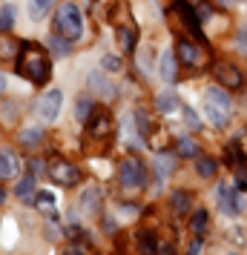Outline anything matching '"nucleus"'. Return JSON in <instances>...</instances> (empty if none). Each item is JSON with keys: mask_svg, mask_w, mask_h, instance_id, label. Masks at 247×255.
<instances>
[{"mask_svg": "<svg viewBox=\"0 0 247 255\" xmlns=\"http://www.w3.org/2000/svg\"><path fill=\"white\" fill-rule=\"evenodd\" d=\"M17 75L32 81L35 86H43L49 81V75H52V60H49V55L40 46L23 43L20 55H17Z\"/></svg>", "mask_w": 247, "mask_h": 255, "instance_id": "1", "label": "nucleus"}, {"mask_svg": "<svg viewBox=\"0 0 247 255\" xmlns=\"http://www.w3.org/2000/svg\"><path fill=\"white\" fill-rule=\"evenodd\" d=\"M55 35L66 37V40H78L83 35V17H81V9L66 0L60 3L58 12H55Z\"/></svg>", "mask_w": 247, "mask_h": 255, "instance_id": "2", "label": "nucleus"}, {"mask_svg": "<svg viewBox=\"0 0 247 255\" xmlns=\"http://www.w3.org/2000/svg\"><path fill=\"white\" fill-rule=\"evenodd\" d=\"M204 109H207V118H210L213 127H227L230 112H233V101L227 98L224 89H207L204 92Z\"/></svg>", "mask_w": 247, "mask_h": 255, "instance_id": "3", "label": "nucleus"}, {"mask_svg": "<svg viewBox=\"0 0 247 255\" xmlns=\"http://www.w3.org/2000/svg\"><path fill=\"white\" fill-rule=\"evenodd\" d=\"M118 178H121V186L124 189H138V186H144V163L138 158H124L121 166H118Z\"/></svg>", "mask_w": 247, "mask_h": 255, "instance_id": "4", "label": "nucleus"}, {"mask_svg": "<svg viewBox=\"0 0 247 255\" xmlns=\"http://www.w3.org/2000/svg\"><path fill=\"white\" fill-rule=\"evenodd\" d=\"M178 60L187 66V69H201V66H207V52L199 46V43H193V40H178Z\"/></svg>", "mask_w": 247, "mask_h": 255, "instance_id": "5", "label": "nucleus"}, {"mask_svg": "<svg viewBox=\"0 0 247 255\" xmlns=\"http://www.w3.org/2000/svg\"><path fill=\"white\" fill-rule=\"evenodd\" d=\"M49 181L58 186H75L81 181V169L72 166L69 161H55L49 163Z\"/></svg>", "mask_w": 247, "mask_h": 255, "instance_id": "6", "label": "nucleus"}, {"mask_svg": "<svg viewBox=\"0 0 247 255\" xmlns=\"http://www.w3.org/2000/svg\"><path fill=\"white\" fill-rule=\"evenodd\" d=\"M213 75H216V81L222 83L224 89H242V83H245L242 69L233 66V63H227V60H219V63L213 66Z\"/></svg>", "mask_w": 247, "mask_h": 255, "instance_id": "7", "label": "nucleus"}, {"mask_svg": "<svg viewBox=\"0 0 247 255\" xmlns=\"http://www.w3.org/2000/svg\"><path fill=\"white\" fill-rule=\"evenodd\" d=\"M173 17H178L181 26H187L196 37H204V32H201V17L196 14V9L190 6L187 0H178L176 6H173Z\"/></svg>", "mask_w": 247, "mask_h": 255, "instance_id": "8", "label": "nucleus"}, {"mask_svg": "<svg viewBox=\"0 0 247 255\" xmlns=\"http://www.w3.org/2000/svg\"><path fill=\"white\" fill-rule=\"evenodd\" d=\"M60 106H63V92L60 89H49L43 98H40V104H37V112L43 121H55L60 115Z\"/></svg>", "mask_w": 247, "mask_h": 255, "instance_id": "9", "label": "nucleus"}, {"mask_svg": "<svg viewBox=\"0 0 247 255\" xmlns=\"http://www.w3.org/2000/svg\"><path fill=\"white\" fill-rule=\"evenodd\" d=\"M20 172V161H17V155L12 149H0V181H9L14 175Z\"/></svg>", "mask_w": 247, "mask_h": 255, "instance_id": "10", "label": "nucleus"}, {"mask_svg": "<svg viewBox=\"0 0 247 255\" xmlns=\"http://www.w3.org/2000/svg\"><path fill=\"white\" fill-rule=\"evenodd\" d=\"M86 83H89V89L95 92V98H101V101H112V98L118 95V92H115V86L106 81L104 75H95V72H92Z\"/></svg>", "mask_w": 247, "mask_h": 255, "instance_id": "11", "label": "nucleus"}, {"mask_svg": "<svg viewBox=\"0 0 247 255\" xmlns=\"http://www.w3.org/2000/svg\"><path fill=\"white\" fill-rule=\"evenodd\" d=\"M20 49H23L20 40H14L9 32H0V60H14L20 55Z\"/></svg>", "mask_w": 247, "mask_h": 255, "instance_id": "12", "label": "nucleus"}, {"mask_svg": "<svg viewBox=\"0 0 247 255\" xmlns=\"http://www.w3.org/2000/svg\"><path fill=\"white\" fill-rule=\"evenodd\" d=\"M222 204L227 215H239L242 212V201H239V189H227L222 186Z\"/></svg>", "mask_w": 247, "mask_h": 255, "instance_id": "13", "label": "nucleus"}, {"mask_svg": "<svg viewBox=\"0 0 247 255\" xmlns=\"http://www.w3.org/2000/svg\"><path fill=\"white\" fill-rule=\"evenodd\" d=\"M14 195L20 198V201H35V175L29 172L26 178H20L17 186H14Z\"/></svg>", "mask_w": 247, "mask_h": 255, "instance_id": "14", "label": "nucleus"}, {"mask_svg": "<svg viewBox=\"0 0 247 255\" xmlns=\"http://www.w3.org/2000/svg\"><path fill=\"white\" fill-rule=\"evenodd\" d=\"M55 3H58V0H29V3H26V6H29V17H32V20H43Z\"/></svg>", "mask_w": 247, "mask_h": 255, "instance_id": "15", "label": "nucleus"}, {"mask_svg": "<svg viewBox=\"0 0 247 255\" xmlns=\"http://www.w3.org/2000/svg\"><path fill=\"white\" fill-rule=\"evenodd\" d=\"M161 78H164L167 83H176L178 81V66H176V58H173L170 52L161 55Z\"/></svg>", "mask_w": 247, "mask_h": 255, "instance_id": "16", "label": "nucleus"}, {"mask_svg": "<svg viewBox=\"0 0 247 255\" xmlns=\"http://www.w3.org/2000/svg\"><path fill=\"white\" fill-rule=\"evenodd\" d=\"M86 124H89V132H95V135H106L109 132V115L106 112H92Z\"/></svg>", "mask_w": 247, "mask_h": 255, "instance_id": "17", "label": "nucleus"}, {"mask_svg": "<svg viewBox=\"0 0 247 255\" xmlns=\"http://www.w3.org/2000/svg\"><path fill=\"white\" fill-rule=\"evenodd\" d=\"M98 207H101V192L98 189H86L81 198V209L83 212H98Z\"/></svg>", "mask_w": 247, "mask_h": 255, "instance_id": "18", "label": "nucleus"}, {"mask_svg": "<svg viewBox=\"0 0 247 255\" xmlns=\"http://www.w3.org/2000/svg\"><path fill=\"white\" fill-rule=\"evenodd\" d=\"M69 46H72V40H66V37H60V35H49V49L58 58H66L69 55Z\"/></svg>", "mask_w": 247, "mask_h": 255, "instance_id": "19", "label": "nucleus"}, {"mask_svg": "<svg viewBox=\"0 0 247 255\" xmlns=\"http://www.w3.org/2000/svg\"><path fill=\"white\" fill-rule=\"evenodd\" d=\"M176 169V161H173V155H158L155 158V175L158 178H167V175H173Z\"/></svg>", "mask_w": 247, "mask_h": 255, "instance_id": "20", "label": "nucleus"}, {"mask_svg": "<svg viewBox=\"0 0 247 255\" xmlns=\"http://www.w3.org/2000/svg\"><path fill=\"white\" fill-rule=\"evenodd\" d=\"M118 40H121L124 52H132V46H135V29L132 26H118Z\"/></svg>", "mask_w": 247, "mask_h": 255, "instance_id": "21", "label": "nucleus"}, {"mask_svg": "<svg viewBox=\"0 0 247 255\" xmlns=\"http://www.w3.org/2000/svg\"><path fill=\"white\" fill-rule=\"evenodd\" d=\"M207 218H210V212H207V209H196V212H193L190 227H193L196 235H204V230H207Z\"/></svg>", "mask_w": 247, "mask_h": 255, "instance_id": "22", "label": "nucleus"}, {"mask_svg": "<svg viewBox=\"0 0 247 255\" xmlns=\"http://www.w3.org/2000/svg\"><path fill=\"white\" fill-rule=\"evenodd\" d=\"M187 209H190V195L184 189H176L173 192V212L176 215H187Z\"/></svg>", "mask_w": 247, "mask_h": 255, "instance_id": "23", "label": "nucleus"}, {"mask_svg": "<svg viewBox=\"0 0 247 255\" xmlns=\"http://www.w3.org/2000/svg\"><path fill=\"white\" fill-rule=\"evenodd\" d=\"M196 172H199L201 178H213V175L219 172V163L213 161V158H199V161H196Z\"/></svg>", "mask_w": 247, "mask_h": 255, "instance_id": "24", "label": "nucleus"}, {"mask_svg": "<svg viewBox=\"0 0 247 255\" xmlns=\"http://www.w3.org/2000/svg\"><path fill=\"white\" fill-rule=\"evenodd\" d=\"M75 112H78V121H89V115L95 112V98H81L78 101V106H75Z\"/></svg>", "mask_w": 247, "mask_h": 255, "instance_id": "25", "label": "nucleus"}, {"mask_svg": "<svg viewBox=\"0 0 247 255\" xmlns=\"http://www.w3.org/2000/svg\"><path fill=\"white\" fill-rule=\"evenodd\" d=\"M176 104H178V101H176V95H173V92H161L158 98H155L158 112H164V115H167V112H173V109H176Z\"/></svg>", "mask_w": 247, "mask_h": 255, "instance_id": "26", "label": "nucleus"}, {"mask_svg": "<svg viewBox=\"0 0 247 255\" xmlns=\"http://www.w3.org/2000/svg\"><path fill=\"white\" fill-rule=\"evenodd\" d=\"M178 155H181V158H196V155H199V143L193 138H181L178 140Z\"/></svg>", "mask_w": 247, "mask_h": 255, "instance_id": "27", "label": "nucleus"}, {"mask_svg": "<svg viewBox=\"0 0 247 255\" xmlns=\"http://www.w3.org/2000/svg\"><path fill=\"white\" fill-rule=\"evenodd\" d=\"M20 140H23V146H37V143H43V129H23Z\"/></svg>", "mask_w": 247, "mask_h": 255, "instance_id": "28", "label": "nucleus"}, {"mask_svg": "<svg viewBox=\"0 0 247 255\" xmlns=\"http://www.w3.org/2000/svg\"><path fill=\"white\" fill-rule=\"evenodd\" d=\"M14 23V9L12 6H0V32H9Z\"/></svg>", "mask_w": 247, "mask_h": 255, "instance_id": "29", "label": "nucleus"}, {"mask_svg": "<svg viewBox=\"0 0 247 255\" xmlns=\"http://www.w3.org/2000/svg\"><path fill=\"white\" fill-rule=\"evenodd\" d=\"M138 244H141V250H147V253H155V250H158L153 232H141V235H138Z\"/></svg>", "mask_w": 247, "mask_h": 255, "instance_id": "30", "label": "nucleus"}, {"mask_svg": "<svg viewBox=\"0 0 247 255\" xmlns=\"http://www.w3.org/2000/svg\"><path fill=\"white\" fill-rule=\"evenodd\" d=\"M35 204L40 209H52L55 207V195L52 192H35Z\"/></svg>", "mask_w": 247, "mask_h": 255, "instance_id": "31", "label": "nucleus"}, {"mask_svg": "<svg viewBox=\"0 0 247 255\" xmlns=\"http://www.w3.org/2000/svg\"><path fill=\"white\" fill-rule=\"evenodd\" d=\"M104 69L121 72V58H118V55H106V58H104Z\"/></svg>", "mask_w": 247, "mask_h": 255, "instance_id": "32", "label": "nucleus"}, {"mask_svg": "<svg viewBox=\"0 0 247 255\" xmlns=\"http://www.w3.org/2000/svg\"><path fill=\"white\" fill-rule=\"evenodd\" d=\"M236 43H239V52H242V55H247V26H242V29H239Z\"/></svg>", "mask_w": 247, "mask_h": 255, "instance_id": "33", "label": "nucleus"}, {"mask_svg": "<svg viewBox=\"0 0 247 255\" xmlns=\"http://www.w3.org/2000/svg\"><path fill=\"white\" fill-rule=\"evenodd\" d=\"M135 121H138V129H141V132H150V118H147V112L138 109V112H135Z\"/></svg>", "mask_w": 247, "mask_h": 255, "instance_id": "34", "label": "nucleus"}, {"mask_svg": "<svg viewBox=\"0 0 247 255\" xmlns=\"http://www.w3.org/2000/svg\"><path fill=\"white\" fill-rule=\"evenodd\" d=\"M184 121L190 124V129H199V127H201L199 118H196V112H193V109H187V112H184Z\"/></svg>", "mask_w": 247, "mask_h": 255, "instance_id": "35", "label": "nucleus"}, {"mask_svg": "<svg viewBox=\"0 0 247 255\" xmlns=\"http://www.w3.org/2000/svg\"><path fill=\"white\" fill-rule=\"evenodd\" d=\"M29 169H32V175L43 172V161H37V158H32V161H29Z\"/></svg>", "mask_w": 247, "mask_h": 255, "instance_id": "36", "label": "nucleus"}, {"mask_svg": "<svg viewBox=\"0 0 247 255\" xmlns=\"http://www.w3.org/2000/svg\"><path fill=\"white\" fill-rule=\"evenodd\" d=\"M207 14H213V9L207 6V3H201V17H207Z\"/></svg>", "mask_w": 247, "mask_h": 255, "instance_id": "37", "label": "nucleus"}, {"mask_svg": "<svg viewBox=\"0 0 247 255\" xmlns=\"http://www.w3.org/2000/svg\"><path fill=\"white\" fill-rule=\"evenodd\" d=\"M6 92V75H3V72H0V95Z\"/></svg>", "mask_w": 247, "mask_h": 255, "instance_id": "38", "label": "nucleus"}, {"mask_svg": "<svg viewBox=\"0 0 247 255\" xmlns=\"http://www.w3.org/2000/svg\"><path fill=\"white\" fill-rule=\"evenodd\" d=\"M3 201H6V192H3V189H0V204H3Z\"/></svg>", "mask_w": 247, "mask_h": 255, "instance_id": "39", "label": "nucleus"}, {"mask_svg": "<svg viewBox=\"0 0 247 255\" xmlns=\"http://www.w3.org/2000/svg\"><path fill=\"white\" fill-rule=\"evenodd\" d=\"M227 3H230V0H227Z\"/></svg>", "mask_w": 247, "mask_h": 255, "instance_id": "40", "label": "nucleus"}]
</instances>
